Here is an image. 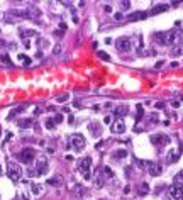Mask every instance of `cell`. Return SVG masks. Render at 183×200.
Listing matches in <instances>:
<instances>
[{
    "mask_svg": "<svg viewBox=\"0 0 183 200\" xmlns=\"http://www.w3.org/2000/svg\"><path fill=\"white\" fill-rule=\"evenodd\" d=\"M154 39L159 44H166V46H178L180 42H183V31L180 29V22H176L175 29H169L159 34H154Z\"/></svg>",
    "mask_w": 183,
    "mask_h": 200,
    "instance_id": "1",
    "label": "cell"
},
{
    "mask_svg": "<svg viewBox=\"0 0 183 200\" xmlns=\"http://www.w3.org/2000/svg\"><path fill=\"white\" fill-rule=\"evenodd\" d=\"M7 175H9V178L12 180L14 183H17L22 176V168H20L17 163H12L10 159L7 161Z\"/></svg>",
    "mask_w": 183,
    "mask_h": 200,
    "instance_id": "2",
    "label": "cell"
},
{
    "mask_svg": "<svg viewBox=\"0 0 183 200\" xmlns=\"http://www.w3.org/2000/svg\"><path fill=\"white\" fill-rule=\"evenodd\" d=\"M46 171H47V159L44 158V156H41V158H37L36 168H34L29 175H31V176H41V175H44Z\"/></svg>",
    "mask_w": 183,
    "mask_h": 200,
    "instance_id": "3",
    "label": "cell"
},
{
    "mask_svg": "<svg viewBox=\"0 0 183 200\" xmlns=\"http://www.w3.org/2000/svg\"><path fill=\"white\" fill-rule=\"evenodd\" d=\"M90 166H92V159L90 158H83L80 163H78V173H81L85 180L92 178V176H90Z\"/></svg>",
    "mask_w": 183,
    "mask_h": 200,
    "instance_id": "4",
    "label": "cell"
},
{
    "mask_svg": "<svg viewBox=\"0 0 183 200\" xmlns=\"http://www.w3.org/2000/svg\"><path fill=\"white\" fill-rule=\"evenodd\" d=\"M14 15L17 17H24V19H37L41 15L39 10H34V9H24V10H10Z\"/></svg>",
    "mask_w": 183,
    "mask_h": 200,
    "instance_id": "5",
    "label": "cell"
},
{
    "mask_svg": "<svg viewBox=\"0 0 183 200\" xmlns=\"http://www.w3.org/2000/svg\"><path fill=\"white\" fill-rule=\"evenodd\" d=\"M70 143H71V146H73V149L76 153H81L85 149V138L81 134H73L71 139H70Z\"/></svg>",
    "mask_w": 183,
    "mask_h": 200,
    "instance_id": "6",
    "label": "cell"
},
{
    "mask_svg": "<svg viewBox=\"0 0 183 200\" xmlns=\"http://www.w3.org/2000/svg\"><path fill=\"white\" fill-rule=\"evenodd\" d=\"M115 48H117V51H121V53H129L131 48H132V41L129 37H119L115 41Z\"/></svg>",
    "mask_w": 183,
    "mask_h": 200,
    "instance_id": "7",
    "label": "cell"
},
{
    "mask_svg": "<svg viewBox=\"0 0 183 200\" xmlns=\"http://www.w3.org/2000/svg\"><path fill=\"white\" fill-rule=\"evenodd\" d=\"M169 200H182L183 199V186L182 185H171L168 190Z\"/></svg>",
    "mask_w": 183,
    "mask_h": 200,
    "instance_id": "8",
    "label": "cell"
},
{
    "mask_svg": "<svg viewBox=\"0 0 183 200\" xmlns=\"http://www.w3.org/2000/svg\"><path fill=\"white\" fill-rule=\"evenodd\" d=\"M34 159H36V151L31 149V148H26L24 151L20 153V161H22L24 165H31Z\"/></svg>",
    "mask_w": 183,
    "mask_h": 200,
    "instance_id": "9",
    "label": "cell"
},
{
    "mask_svg": "<svg viewBox=\"0 0 183 200\" xmlns=\"http://www.w3.org/2000/svg\"><path fill=\"white\" fill-rule=\"evenodd\" d=\"M151 143L154 146H158V148H161V146H166L169 143V138L166 136V134H153L151 136Z\"/></svg>",
    "mask_w": 183,
    "mask_h": 200,
    "instance_id": "10",
    "label": "cell"
},
{
    "mask_svg": "<svg viewBox=\"0 0 183 200\" xmlns=\"http://www.w3.org/2000/svg\"><path fill=\"white\" fill-rule=\"evenodd\" d=\"M146 168H148V173L151 176H158V175H161V165L159 163H156V161H146Z\"/></svg>",
    "mask_w": 183,
    "mask_h": 200,
    "instance_id": "11",
    "label": "cell"
},
{
    "mask_svg": "<svg viewBox=\"0 0 183 200\" xmlns=\"http://www.w3.org/2000/svg\"><path fill=\"white\" fill-rule=\"evenodd\" d=\"M148 17V14L144 12V10H136V12H132V14H129L127 17H126V21L127 22H137V21H144Z\"/></svg>",
    "mask_w": 183,
    "mask_h": 200,
    "instance_id": "12",
    "label": "cell"
},
{
    "mask_svg": "<svg viewBox=\"0 0 183 200\" xmlns=\"http://www.w3.org/2000/svg\"><path fill=\"white\" fill-rule=\"evenodd\" d=\"M110 131L114 132V134H122V132L126 131V122L122 119H117L115 122L110 124Z\"/></svg>",
    "mask_w": 183,
    "mask_h": 200,
    "instance_id": "13",
    "label": "cell"
},
{
    "mask_svg": "<svg viewBox=\"0 0 183 200\" xmlns=\"http://www.w3.org/2000/svg\"><path fill=\"white\" fill-rule=\"evenodd\" d=\"M182 151H183L182 146H180V148H176V149H171V151L168 153V156H166V161H168V163H175V161H178V158H180Z\"/></svg>",
    "mask_w": 183,
    "mask_h": 200,
    "instance_id": "14",
    "label": "cell"
},
{
    "mask_svg": "<svg viewBox=\"0 0 183 200\" xmlns=\"http://www.w3.org/2000/svg\"><path fill=\"white\" fill-rule=\"evenodd\" d=\"M88 129H90V132H92L93 138H100L102 136V129H100V125L97 124V122H92V124L88 125Z\"/></svg>",
    "mask_w": 183,
    "mask_h": 200,
    "instance_id": "15",
    "label": "cell"
},
{
    "mask_svg": "<svg viewBox=\"0 0 183 200\" xmlns=\"http://www.w3.org/2000/svg\"><path fill=\"white\" fill-rule=\"evenodd\" d=\"M168 9H169L168 4H159V5H154V7L151 9V12H149V14H151V15H156V14H159V12L168 10Z\"/></svg>",
    "mask_w": 183,
    "mask_h": 200,
    "instance_id": "16",
    "label": "cell"
},
{
    "mask_svg": "<svg viewBox=\"0 0 183 200\" xmlns=\"http://www.w3.org/2000/svg\"><path fill=\"white\" fill-rule=\"evenodd\" d=\"M103 181H105V175H103V173H97V176H95V186H97V188H102V186H103Z\"/></svg>",
    "mask_w": 183,
    "mask_h": 200,
    "instance_id": "17",
    "label": "cell"
},
{
    "mask_svg": "<svg viewBox=\"0 0 183 200\" xmlns=\"http://www.w3.org/2000/svg\"><path fill=\"white\" fill-rule=\"evenodd\" d=\"M61 183H63V178H61V176L47 178V185H51V186H61Z\"/></svg>",
    "mask_w": 183,
    "mask_h": 200,
    "instance_id": "18",
    "label": "cell"
},
{
    "mask_svg": "<svg viewBox=\"0 0 183 200\" xmlns=\"http://www.w3.org/2000/svg\"><path fill=\"white\" fill-rule=\"evenodd\" d=\"M26 109H27V105H19L17 109H14V110H10V114H9V120H10V119H14L15 115H17V114H20V112H24Z\"/></svg>",
    "mask_w": 183,
    "mask_h": 200,
    "instance_id": "19",
    "label": "cell"
},
{
    "mask_svg": "<svg viewBox=\"0 0 183 200\" xmlns=\"http://www.w3.org/2000/svg\"><path fill=\"white\" fill-rule=\"evenodd\" d=\"M36 122H34V119H24V120H19V127L20 129H27V127H31V125H34Z\"/></svg>",
    "mask_w": 183,
    "mask_h": 200,
    "instance_id": "20",
    "label": "cell"
},
{
    "mask_svg": "<svg viewBox=\"0 0 183 200\" xmlns=\"http://www.w3.org/2000/svg\"><path fill=\"white\" fill-rule=\"evenodd\" d=\"M114 114H115V115H117L119 119H122L124 115H126V114H127V105H121V107H117Z\"/></svg>",
    "mask_w": 183,
    "mask_h": 200,
    "instance_id": "21",
    "label": "cell"
},
{
    "mask_svg": "<svg viewBox=\"0 0 183 200\" xmlns=\"http://www.w3.org/2000/svg\"><path fill=\"white\" fill-rule=\"evenodd\" d=\"M171 54H173V56H182L183 54V44L175 46V48H173V51H171Z\"/></svg>",
    "mask_w": 183,
    "mask_h": 200,
    "instance_id": "22",
    "label": "cell"
},
{
    "mask_svg": "<svg viewBox=\"0 0 183 200\" xmlns=\"http://www.w3.org/2000/svg\"><path fill=\"white\" fill-rule=\"evenodd\" d=\"M173 181H175V185H183V170L176 173V175H175V180H173Z\"/></svg>",
    "mask_w": 183,
    "mask_h": 200,
    "instance_id": "23",
    "label": "cell"
},
{
    "mask_svg": "<svg viewBox=\"0 0 183 200\" xmlns=\"http://www.w3.org/2000/svg\"><path fill=\"white\" fill-rule=\"evenodd\" d=\"M127 156V151L126 149H117V151L114 153V158H126Z\"/></svg>",
    "mask_w": 183,
    "mask_h": 200,
    "instance_id": "24",
    "label": "cell"
},
{
    "mask_svg": "<svg viewBox=\"0 0 183 200\" xmlns=\"http://www.w3.org/2000/svg\"><path fill=\"white\" fill-rule=\"evenodd\" d=\"M136 109H137V115H136V117H137V119H136V120L139 122V120H141V119H142V115H144V109H142V105H141V104L137 105Z\"/></svg>",
    "mask_w": 183,
    "mask_h": 200,
    "instance_id": "25",
    "label": "cell"
},
{
    "mask_svg": "<svg viewBox=\"0 0 183 200\" xmlns=\"http://www.w3.org/2000/svg\"><path fill=\"white\" fill-rule=\"evenodd\" d=\"M149 193V185L148 183H141V188H139V195H146Z\"/></svg>",
    "mask_w": 183,
    "mask_h": 200,
    "instance_id": "26",
    "label": "cell"
},
{
    "mask_svg": "<svg viewBox=\"0 0 183 200\" xmlns=\"http://www.w3.org/2000/svg\"><path fill=\"white\" fill-rule=\"evenodd\" d=\"M102 173H103V175H105L107 178H114V171H112V170H110L108 166H105V168L102 170Z\"/></svg>",
    "mask_w": 183,
    "mask_h": 200,
    "instance_id": "27",
    "label": "cell"
},
{
    "mask_svg": "<svg viewBox=\"0 0 183 200\" xmlns=\"http://www.w3.org/2000/svg\"><path fill=\"white\" fill-rule=\"evenodd\" d=\"M20 36H22V39H24L26 36H36V31H22V29H20Z\"/></svg>",
    "mask_w": 183,
    "mask_h": 200,
    "instance_id": "28",
    "label": "cell"
},
{
    "mask_svg": "<svg viewBox=\"0 0 183 200\" xmlns=\"http://www.w3.org/2000/svg\"><path fill=\"white\" fill-rule=\"evenodd\" d=\"M98 58H100V59H105V61L110 59V56H108L107 53H103V51H98Z\"/></svg>",
    "mask_w": 183,
    "mask_h": 200,
    "instance_id": "29",
    "label": "cell"
},
{
    "mask_svg": "<svg viewBox=\"0 0 183 200\" xmlns=\"http://www.w3.org/2000/svg\"><path fill=\"white\" fill-rule=\"evenodd\" d=\"M19 59H20V61H24V63H26V65H27V66L31 65V59H29L27 56H24V54H19Z\"/></svg>",
    "mask_w": 183,
    "mask_h": 200,
    "instance_id": "30",
    "label": "cell"
},
{
    "mask_svg": "<svg viewBox=\"0 0 183 200\" xmlns=\"http://www.w3.org/2000/svg\"><path fill=\"white\" fill-rule=\"evenodd\" d=\"M54 125H56L54 120H51V119H47V120H46V127H47V129H54Z\"/></svg>",
    "mask_w": 183,
    "mask_h": 200,
    "instance_id": "31",
    "label": "cell"
},
{
    "mask_svg": "<svg viewBox=\"0 0 183 200\" xmlns=\"http://www.w3.org/2000/svg\"><path fill=\"white\" fill-rule=\"evenodd\" d=\"M121 7L124 9V10H127V9L131 7V2H127V0H124V2H121Z\"/></svg>",
    "mask_w": 183,
    "mask_h": 200,
    "instance_id": "32",
    "label": "cell"
},
{
    "mask_svg": "<svg viewBox=\"0 0 183 200\" xmlns=\"http://www.w3.org/2000/svg\"><path fill=\"white\" fill-rule=\"evenodd\" d=\"M68 98H70V95H68V93H65V95H60V97H58V102H66Z\"/></svg>",
    "mask_w": 183,
    "mask_h": 200,
    "instance_id": "33",
    "label": "cell"
},
{
    "mask_svg": "<svg viewBox=\"0 0 183 200\" xmlns=\"http://www.w3.org/2000/svg\"><path fill=\"white\" fill-rule=\"evenodd\" d=\"M32 193H41V185H32Z\"/></svg>",
    "mask_w": 183,
    "mask_h": 200,
    "instance_id": "34",
    "label": "cell"
},
{
    "mask_svg": "<svg viewBox=\"0 0 183 200\" xmlns=\"http://www.w3.org/2000/svg\"><path fill=\"white\" fill-rule=\"evenodd\" d=\"M53 120L56 122V124H60V122H63V115H61V114H58V115H56V117H54Z\"/></svg>",
    "mask_w": 183,
    "mask_h": 200,
    "instance_id": "35",
    "label": "cell"
},
{
    "mask_svg": "<svg viewBox=\"0 0 183 200\" xmlns=\"http://www.w3.org/2000/svg\"><path fill=\"white\" fill-rule=\"evenodd\" d=\"M53 53H54V54H60V53H61V46H60V44H56V46H54Z\"/></svg>",
    "mask_w": 183,
    "mask_h": 200,
    "instance_id": "36",
    "label": "cell"
},
{
    "mask_svg": "<svg viewBox=\"0 0 183 200\" xmlns=\"http://www.w3.org/2000/svg\"><path fill=\"white\" fill-rule=\"evenodd\" d=\"M103 124H112V117H110V115H105V117H103Z\"/></svg>",
    "mask_w": 183,
    "mask_h": 200,
    "instance_id": "37",
    "label": "cell"
},
{
    "mask_svg": "<svg viewBox=\"0 0 183 200\" xmlns=\"http://www.w3.org/2000/svg\"><path fill=\"white\" fill-rule=\"evenodd\" d=\"M171 105H173V109H178V107H180V100H173Z\"/></svg>",
    "mask_w": 183,
    "mask_h": 200,
    "instance_id": "38",
    "label": "cell"
},
{
    "mask_svg": "<svg viewBox=\"0 0 183 200\" xmlns=\"http://www.w3.org/2000/svg\"><path fill=\"white\" fill-rule=\"evenodd\" d=\"M163 65H164V61H163V59H159V61H158V63L154 65V68H161Z\"/></svg>",
    "mask_w": 183,
    "mask_h": 200,
    "instance_id": "39",
    "label": "cell"
},
{
    "mask_svg": "<svg viewBox=\"0 0 183 200\" xmlns=\"http://www.w3.org/2000/svg\"><path fill=\"white\" fill-rule=\"evenodd\" d=\"M154 107H156V109H164V104H163V102H156Z\"/></svg>",
    "mask_w": 183,
    "mask_h": 200,
    "instance_id": "40",
    "label": "cell"
},
{
    "mask_svg": "<svg viewBox=\"0 0 183 200\" xmlns=\"http://www.w3.org/2000/svg\"><path fill=\"white\" fill-rule=\"evenodd\" d=\"M103 107H105V109H112V107H114V104H112V102H105V105H103Z\"/></svg>",
    "mask_w": 183,
    "mask_h": 200,
    "instance_id": "41",
    "label": "cell"
},
{
    "mask_svg": "<svg viewBox=\"0 0 183 200\" xmlns=\"http://www.w3.org/2000/svg\"><path fill=\"white\" fill-rule=\"evenodd\" d=\"M60 29L61 31H66V24H65V22H60Z\"/></svg>",
    "mask_w": 183,
    "mask_h": 200,
    "instance_id": "42",
    "label": "cell"
},
{
    "mask_svg": "<svg viewBox=\"0 0 183 200\" xmlns=\"http://www.w3.org/2000/svg\"><path fill=\"white\" fill-rule=\"evenodd\" d=\"M22 200H29V193H27V192L22 193Z\"/></svg>",
    "mask_w": 183,
    "mask_h": 200,
    "instance_id": "43",
    "label": "cell"
},
{
    "mask_svg": "<svg viewBox=\"0 0 183 200\" xmlns=\"http://www.w3.org/2000/svg\"><path fill=\"white\" fill-rule=\"evenodd\" d=\"M171 68H176V66H180V63H176V61H171V65H169Z\"/></svg>",
    "mask_w": 183,
    "mask_h": 200,
    "instance_id": "44",
    "label": "cell"
},
{
    "mask_svg": "<svg viewBox=\"0 0 183 200\" xmlns=\"http://www.w3.org/2000/svg\"><path fill=\"white\" fill-rule=\"evenodd\" d=\"M105 12H107V14H110V12H112V7H110V5H105Z\"/></svg>",
    "mask_w": 183,
    "mask_h": 200,
    "instance_id": "45",
    "label": "cell"
},
{
    "mask_svg": "<svg viewBox=\"0 0 183 200\" xmlns=\"http://www.w3.org/2000/svg\"><path fill=\"white\" fill-rule=\"evenodd\" d=\"M41 112H42V110H41L39 107H36V109H34V114H36V115H37V114H41Z\"/></svg>",
    "mask_w": 183,
    "mask_h": 200,
    "instance_id": "46",
    "label": "cell"
},
{
    "mask_svg": "<svg viewBox=\"0 0 183 200\" xmlns=\"http://www.w3.org/2000/svg\"><path fill=\"white\" fill-rule=\"evenodd\" d=\"M68 122H70V124H73V122H75V117H73V115H70V119H68Z\"/></svg>",
    "mask_w": 183,
    "mask_h": 200,
    "instance_id": "47",
    "label": "cell"
},
{
    "mask_svg": "<svg viewBox=\"0 0 183 200\" xmlns=\"http://www.w3.org/2000/svg\"><path fill=\"white\" fill-rule=\"evenodd\" d=\"M0 136H2V127H0Z\"/></svg>",
    "mask_w": 183,
    "mask_h": 200,
    "instance_id": "48",
    "label": "cell"
},
{
    "mask_svg": "<svg viewBox=\"0 0 183 200\" xmlns=\"http://www.w3.org/2000/svg\"><path fill=\"white\" fill-rule=\"evenodd\" d=\"M0 173H2V168H0Z\"/></svg>",
    "mask_w": 183,
    "mask_h": 200,
    "instance_id": "49",
    "label": "cell"
},
{
    "mask_svg": "<svg viewBox=\"0 0 183 200\" xmlns=\"http://www.w3.org/2000/svg\"><path fill=\"white\" fill-rule=\"evenodd\" d=\"M182 102H183V98H182Z\"/></svg>",
    "mask_w": 183,
    "mask_h": 200,
    "instance_id": "50",
    "label": "cell"
}]
</instances>
